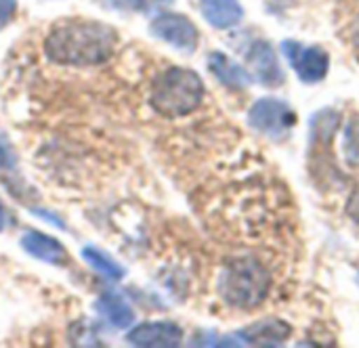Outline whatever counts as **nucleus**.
I'll return each mask as SVG.
<instances>
[{
    "instance_id": "nucleus-13",
    "label": "nucleus",
    "mask_w": 359,
    "mask_h": 348,
    "mask_svg": "<svg viewBox=\"0 0 359 348\" xmlns=\"http://www.w3.org/2000/svg\"><path fill=\"white\" fill-rule=\"evenodd\" d=\"M242 336L250 344H257V347L282 344L290 336V328L282 321H263V323H257V326L248 328L246 332H242Z\"/></svg>"
},
{
    "instance_id": "nucleus-15",
    "label": "nucleus",
    "mask_w": 359,
    "mask_h": 348,
    "mask_svg": "<svg viewBox=\"0 0 359 348\" xmlns=\"http://www.w3.org/2000/svg\"><path fill=\"white\" fill-rule=\"evenodd\" d=\"M345 158L359 168V118H351L345 130Z\"/></svg>"
},
{
    "instance_id": "nucleus-2",
    "label": "nucleus",
    "mask_w": 359,
    "mask_h": 348,
    "mask_svg": "<svg viewBox=\"0 0 359 348\" xmlns=\"http://www.w3.org/2000/svg\"><path fill=\"white\" fill-rule=\"evenodd\" d=\"M204 99L202 78L183 67H170L156 76L151 84V107L164 118H181L200 107Z\"/></svg>"
},
{
    "instance_id": "nucleus-8",
    "label": "nucleus",
    "mask_w": 359,
    "mask_h": 348,
    "mask_svg": "<svg viewBox=\"0 0 359 348\" xmlns=\"http://www.w3.org/2000/svg\"><path fill=\"white\" fill-rule=\"evenodd\" d=\"M246 59H248L250 76H255L259 82H263L267 86H278V84L284 82V71L280 67L276 48L267 40H257L248 48Z\"/></svg>"
},
{
    "instance_id": "nucleus-3",
    "label": "nucleus",
    "mask_w": 359,
    "mask_h": 348,
    "mask_svg": "<svg viewBox=\"0 0 359 348\" xmlns=\"http://www.w3.org/2000/svg\"><path fill=\"white\" fill-rule=\"evenodd\" d=\"M271 279L265 267L255 258H238L227 265L221 275L219 292L223 300L238 309H255L259 307L267 292Z\"/></svg>"
},
{
    "instance_id": "nucleus-10",
    "label": "nucleus",
    "mask_w": 359,
    "mask_h": 348,
    "mask_svg": "<svg viewBox=\"0 0 359 348\" xmlns=\"http://www.w3.org/2000/svg\"><path fill=\"white\" fill-rule=\"evenodd\" d=\"M200 11L204 19L217 29H229L244 17L240 0H200Z\"/></svg>"
},
{
    "instance_id": "nucleus-19",
    "label": "nucleus",
    "mask_w": 359,
    "mask_h": 348,
    "mask_svg": "<svg viewBox=\"0 0 359 348\" xmlns=\"http://www.w3.org/2000/svg\"><path fill=\"white\" fill-rule=\"evenodd\" d=\"M351 40H353L355 48L359 50V15L353 19V23H351Z\"/></svg>"
},
{
    "instance_id": "nucleus-12",
    "label": "nucleus",
    "mask_w": 359,
    "mask_h": 348,
    "mask_svg": "<svg viewBox=\"0 0 359 348\" xmlns=\"http://www.w3.org/2000/svg\"><path fill=\"white\" fill-rule=\"evenodd\" d=\"M97 309L118 330H126L135 323V313L120 294H114V292L103 294L97 302Z\"/></svg>"
},
{
    "instance_id": "nucleus-6",
    "label": "nucleus",
    "mask_w": 359,
    "mask_h": 348,
    "mask_svg": "<svg viewBox=\"0 0 359 348\" xmlns=\"http://www.w3.org/2000/svg\"><path fill=\"white\" fill-rule=\"evenodd\" d=\"M282 50L286 55V59L290 61V65L294 67V71L299 74V78L307 84L320 82L326 78L328 67H330V59L328 55L318 48V46H303L299 42L286 40L282 44Z\"/></svg>"
},
{
    "instance_id": "nucleus-5",
    "label": "nucleus",
    "mask_w": 359,
    "mask_h": 348,
    "mask_svg": "<svg viewBox=\"0 0 359 348\" xmlns=\"http://www.w3.org/2000/svg\"><path fill=\"white\" fill-rule=\"evenodd\" d=\"M149 32H151V36H156L158 40L170 44L172 48H177L181 53H194L198 48V38H200L198 27L185 15L160 13L151 19Z\"/></svg>"
},
{
    "instance_id": "nucleus-9",
    "label": "nucleus",
    "mask_w": 359,
    "mask_h": 348,
    "mask_svg": "<svg viewBox=\"0 0 359 348\" xmlns=\"http://www.w3.org/2000/svg\"><path fill=\"white\" fill-rule=\"evenodd\" d=\"M21 248L29 256H34V258H38L42 263H48V265H63L67 260V252L61 246V242L55 239V237H50V235H44L40 231H27V233H23Z\"/></svg>"
},
{
    "instance_id": "nucleus-16",
    "label": "nucleus",
    "mask_w": 359,
    "mask_h": 348,
    "mask_svg": "<svg viewBox=\"0 0 359 348\" xmlns=\"http://www.w3.org/2000/svg\"><path fill=\"white\" fill-rule=\"evenodd\" d=\"M17 0H0V29H4L17 15Z\"/></svg>"
},
{
    "instance_id": "nucleus-17",
    "label": "nucleus",
    "mask_w": 359,
    "mask_h": 348,
    "mask_svg": "<svg viewBox=\"0 0 359 348\" xmlns=\"http://www.w3.org/2000/svg\"><path fill=\"white\" fill-rule=\"evenodd\" d=\"M15 166V151L11 143L0 134V170H8Z\"/></svg>"
},
{
    "instance_id": "nucleus-11",
    "label": "nucleus",
    "mask_w": 359,
    "mask_h": 348,
    "mask_svg": "<svg viewBox=\"0 0 359 348\" xmlns=\"http://www.w3.org/2000/svg\"><path fill=\"white\" fill-rule=\"evenodd\" d=\"M208 67L210 71L229 88H236V90H242V88H248L252 84V76L248 69H244L242 65H238L236 61H231L227 55L223 53H210L208 57Z\"/></svg>"
},
{
    "instance_id": "nucleus-20",
    "label": "nucleus",
    "mask_w": 359,
    "mask_h": 348,
    "mask_svg": "<svg viewBox=\"0 0 359 348\" xmlns=\"http://www.w3.org/2000/svg\"><path fill=\"white\" fill-rule=\"evenodd\" d=\"M4 227H6V210H4V206L0 202V233L4 231Z\"/></svg>"
},
{
    "instance_id": "nucleus-4",
    "label": "nucleus",
    "mask_w": 359,
    "mask_h": 348,
    "mask_svg": "<svg viewBox=\"0 0 359 348\" xmlns=\"http://www.w3.org/2000/svg\"><path fill=\"white\" fill-rule=\"evenodd\" d=\"M248 122L255 130L271 139H280L286 137L288 130L297 124V113L290 109L288 103L267 97L252 105L248 113Z\"/></svg>"
},
{
    "instance_id": "nucleus-18",
    "label": "nucleus",
    "mask_w": 359,
    "mask_h": 348,
    "mask_svg": "<svg viewBox=\"0 0 359 348\" xmlns=\"http://www.w3.org/2000/svg\"><path fill=\"white\" fill-rule=\"evenodd\" d=\"M111 2H118L116 6H120V8H130V11H143V8H147L149 4V0H111Z\"/></svg>"
},
{
    "instance_id": "nucleus-14",
    "label": "nucleus",
    "mask_w": 359,
    "mask_h": 348,
    "mask_svg": "<svg viewBox=\"0 0 359 348\" xmlns=\"http://www.w3.org/2000/svg\"><path fill=\"white\" fill-rule=\"evenodd\" d=\"M82 258H84L97 273H101V275L107 277V279L118 281V279L124 277V269H122L109 254H105L103 250H99V248H95V246L82 248Z\"/></svg>"
},
{
    "instance_id": "nucleus-7",
    "label": "nucleus",
    "mask_w": 359,
    "mask_h": 348,
    "mask_svg": "<svg viewBox=\"0 0 359 348\" xmlns=\"http://www.w3.org/2000/svg\"><path fill=\"white\" fill-rule=\"evenodd\" d=\"M126 340L135 347L145 348H175L183 340V330L170 321H147L135 326Z\"/></svg>"
},
{
    "instance_id": "nucleus-1",
    "label": "nucleus",
    "mask_w": 359,
    "mask_h": 348,
    "mask_svg": "<svg viewBox=\"0 0 359 348\" xmlns=\"http://www.w3.org/2000/svg\"><path fill=\"white\" fill-rule=\"evenodd\" d=\"M116 46L118 32L95 19H61L44 38V53L50 61L76 67L105 63Z\"/></svg>"
}]
</instances>
